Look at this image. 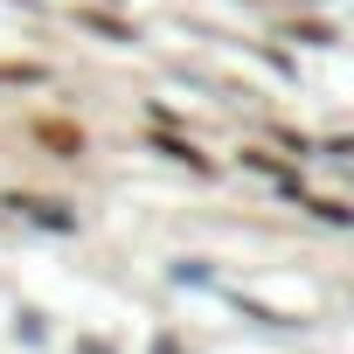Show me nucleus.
<instances>
[{
    "label": "nucleus",
    "instance_id": "f257e3e1",
    "mask_svg": "<svg viewBox=\"0 0 354 354\" xmlns=\"http://www.w3.org/2000/svg\"><path fill=\"white\" fill-rule=\"evenodd\" d=\"M42 139H49V146H63V153H77V132H70V125H42Z\"/></svg>",
    "mask_w": 354,
    "mask_h": 354
}]
</instances>
